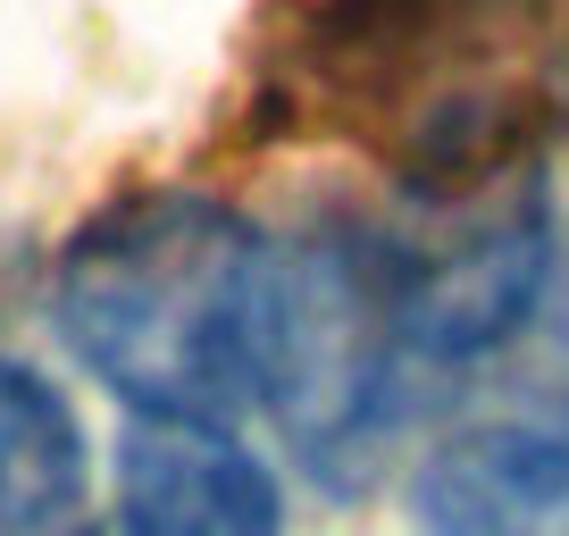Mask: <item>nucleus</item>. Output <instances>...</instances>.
<instances>
[{"instance_id":"obj_1","label":"nucleus","mask_w":569,"mask_h":536,"mask_svg":"<svg viewBox=\"0 0 569 536\" xmlns=\"http://www.w3.org/2000/svg\"><path fill=\"white\" fill-rule=\"evenodd\" d=\"M51 310L134 419L227 428L268 386L277 235L218 193H126L59 251Z\"/></svg>"},{"instance_id":"obj_2","label":"nucleus","mask_w":569,"mask_h":536,"mask_svg":"<svg viewBox=\"0 0 569 536\" xmlns=\"http://www.w3.org/2000/svg\"><path fill=\"white\" fill-rule=\"evenodd\" d=\"M561 0H277V85L343 126L402 135L419 177L495 168Z\"/></svg>"},{"instance_id":"obj_3","label":"nucleus","mask_w":569,"mask_h":536,"mask_svg":"<svg viewBox=\"0 0 569 536\" xmlns=\"http://www.w3.org/2000/svg\"><path fill=\"white\" fill-rule=\"evenodd\" d=\"M419 369L393 310V277L377 227L336 218L277 244V319H268L260 403L284 419L293 453L327 478H352L393 436L402 377Z\"/></svg>"},{"instance_id":"obj_4","label":"nucleus","mask_w":569,"mask_h":536,"mask_svg":"<svg viewBox=\"0 0 569 536\" xmlns=\"http://www.w3.org/2000/svg\"><path fill=\"white\" fill-rule=\"evenodd\" d=\"M118 536H284V495L218 419H134L118 453Z\"/></svg>"},{"instance_id":"obj_5","label":"nucleus","mask_w":569,"mask_h":536,"mask_svg":"<svg viewBox=\"0 0 569 536\" xmlns=\"http://www.w3.org/2000/svg\"><path fill=\"white\" fill-rule=\"evenodd\" d=\"M419 536H569V428L486 419L419 469Z\"/></svg>"},{"instance_id":"obj_6","label":"nucleus","mask_w":569,"mask_h":536,"mask_svg":"<svg viewBox=\"0 0 569 536\" xmlns=\"http://www.w3.org/2000/svg\"><path fill=\"white\" fill-rule=\"evenodd\" d=\"M84 503V428L51 377L0 353V536H59Z\"/></svg>"},{"instance_id":"obj_7","label":"nucleus","mask_w":569,"mask_h":536,"mask_svg":"<svg viewBox=\"0 0 569 536\" xmlns=\"http://www.w3.org/2000/svg\"><path fill=\"white\" fill-rule=\"evenodd\" d=\"M59 536H118V528H109V519H101V528H76V519H68V528H59Z\"/></svg>"}]
</instances>
